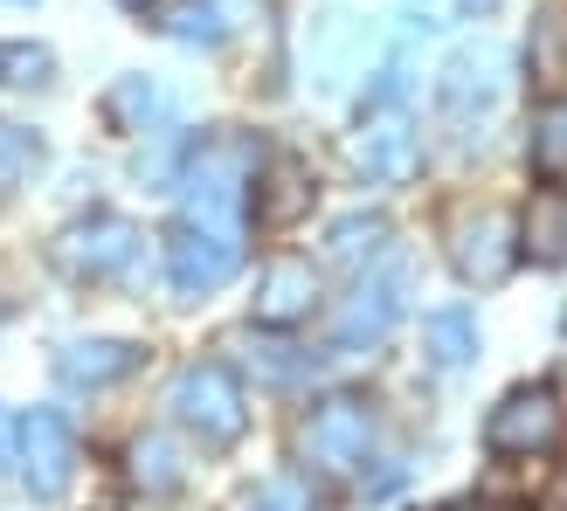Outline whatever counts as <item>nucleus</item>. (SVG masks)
Here are the masks:
<instances>
[{
	"label": "nucleus",
	"instance_id": "f257e3e1",
	"mask_svg": "<svg viewBox=\"0 0 567 511\" xmlns=\"http://www.w3.org/2000/svg\"><path fill=\"white\" fill-rule=\"evenodd\" d=\"M257 174H264V146H257V138H243V132L202 138V146L187 153V166H181V215L243 236V208H249Z\"/></svg>",
	"mask_w": 567,
	"mask_h": 511
},
{
	"label": "nucleus",
	"instance_id": "f03ea898",
	"mask_svg": "<svg viewBox=\"0 0 567 511\" xmlns=\"http://www.w3.org/2000/svg\"><path fill=\"white\" fill-rule=\"evenodd\" d=\"M402 76H409L402 63H388V76L374 83V97L360 111V132H353V166L374 187H402L422 166V138H415V111H409V83Z\"/></svg>",
	"mask_w": 567,
	"mask_h": 511
},
{
	"label": "nucleus",
	"instance_id": "7ed1b4c3",
	"mask_svg": "<svg viewBox=\"0 0 567 511\" xmlns=\"http://www.w3.org/2000/svg\"><path fill=\"white\" fill-rule=\"evenodd\" d=\"M166 408H174V421L187 436H202L208 449H229L243 442L249 429V408H243V387L221 359H194L174 374V387H166Z\"/></svg>",
	"mask_w": 567,
	"mask_h": 511
},
{
	"label": "nucleus",
	"instance_id": "20e7f679",
	"mask_svg": "<svg viewBox=\"0 0 567 511\" xmlns=\"http://www.w3.org/2000/svg\"><path fill=\"white\" fill-rule=\"evenodd\" d=\"M138 249H146V236L125 215H83L55 236V270L76 283H118L138 270Z\"/></svg>",
	"mask_w": 567,
	"mask_h": 511
},
{
	"label": "nucleus",
	"instance_id": "39448f33",
	"mask_svg": "<svg viewBox=\"0 0 567 511\" xmlns=\"http://www.w3.org/2000/svg\"><path fill=\"white\" fill-rule=\"evenodd\" d=\"M409 304V263H388V270H367L347 304L332 311V353H367L381 346V338L394 332V319H402Z\"/></svg>",
	"mask_w": 567,
	"mask_h": 511
},
{
	"label": "nucleus",
	"instance_id": "423d86ee",
	"mask_svg": "<svg viewBox=\"0 0 567 511\" xmlns=\"http://www.w3.org/2000/svg\"><path fill=\"white\" fill-rule=\"evenodd\" d=\"M505 49L498 42H471V49H457L443 63V76H436V118L443 125H477V118H492L498 111V97H505Z\"/></svg>",
	"mask_w": 567,
	"mask_h": 511
},
{
	"label": "nucleus",
	"instance_id": "0eeeda50",
	"mask_svg": "<svg viewBox=\"0 0 567 511\" xmlns=\"http://www.w3.org/2000/svg\"><path fill=\"white\" fill-rule=\"evenodd\" d=\"M14 477L42 504L70 498V484H76V436H70V421L55 408L21 415V429H14Z\"/></svg>",
	"mask_w": 567,
	"mask_h": 511
},
{
	"label": "nucleus",
	"instance_id": "6e6552de",
	"mask_svg": "<svg viewBox=\"0 0 567 511\" xmlns=\"http://www.w3.org/2000/svg\"><path fill=\"white\" fill-rule=\"evenodd\" d=\"M243 270V236L229 229H208V221H174V236H166V277H174L181 298H208L221 291Z\"/></svg>",
	"mask_w": 567,
	"mask_h": 511
},
{
	"label": "nucleus",
	"instance_id": "1a4fd4ad",
	"mask_svg": "<svg viewBox=\"0 0 567 511\" xmlns=\"http://www.w3.org/2000/svg\"><path fill=\"white\" fill-rule=\"evenodd\" d=\"M305 463L326 477H347L353 463H367V442H374V415H367L360 394H332L305 415Z\"/></svg>",
	"mask_w": 567,
	"mask_h": 511
},
{
	"label": "nucleus",
	"instance_id": "9d476101",
	"mask_svg": "<svg viewBox=\"0 0 567 511\" xmlns=\"http://www.w3.org/2000/svg\"><path fill=\"white\" fill-rule=\"evenodd\" d=\"M560 429H567V415L554 401V387H513L485 415V449L492 457H547L560 442Z\"/></svg>",
	"mask_w": 567,
	"mask_h": 511
},
{
	"label": "nucleus",
	"instance_id": "9b49d317",
	"mask_svg": "<svg viewBox=\"0 0 567 511\" xmlns=\"http://www.w3.org/2000/svg\"><path fill=\"white\" fill-rule=\"evenodd\" d=\"M450 263H457V277L464 283H505L513 277V263H519V221L513 215H464L457 221V242H450Z\"/></svg>",
	"mask_w": 567,
	"mask_h": 511
},
{
	"label": "nucleus",
	"instance_id": "f8f14e48",
	"mask_svg": "<svg viewBox=\"0 0 567 511\" xmlns=\"http://www.w3.org/2000/svg\"><path fill=\"white\" fill-rule=\"evenodd\" d=\"M311 304H319V270L305 255H277L257 283V325H298L311 319Z\"/></svg>",
	"mask_w": 567,
	"mask_h": 511
},
{
	"label": "nucleus",
	"instance_id": "ddd939ff",
	"mask_svg": "<svg viewBox=\"0 0 567 511\" xmlns=\"http://www.w3.org/2000/svg\"><path fill=\"white\" fill-rule=\"evenodd\" d=\"M243 21H257V0H174V8L159 14V28L187 49H215L229 42Z\"/></svg>",
	"mask_w": 567,
	"mask_h": 511
},
{
	"label": "nucleus",
	"instance_id": "4468645a",
	"mask_svg": "<svg viewBox=\"0 0 567 511\" xmlns=\"http://www.w3.org/2000/svg\"><path fill=\"white\" fill-rule=\"evenodd\" d=\"M132 366H138L132 338H70V346L55 353V374L70 387H111V380H125Z\"/></svg>",
	"mask_w": 567,
	"mask_h": 511
},
{
	"label": "nucleus",
	"instance_id": "2eb2a0df",
	"mask_svg": "<svg viewBox=\"0 0 567 511\" xmlns=\"http://www.w3.org/2000/svg\"><path fill=\"white\" fill-rule=\"evenodd\" d=\"M519 255H533V263H567V187L560 180H547L540 194L526 201V215H519Z\"/></svg>",
	"mask_w": 567,
	"mask_h": 511
},
{
	"label": "nucleus",
	"instance_id": "dca6fc26",
	"mask_svg": "<svg viewBox=\"0 0 567 511\" xmlns=\"http://www.w3.org/2000/svg\"><path fill=\"white\" fill-rule=\"evenodd\" d=\"M422 359H430L436 374H464L477 359V319L471 311H430V319H422Z\"/></svg>",
	"mask_w": 567,
	"mask_h": 511
},
{
	"label": "nucleus",
	"instance_id": "f3484780",
	"mask_svg": "<svg viewBox=\"0 0 567 511\" xmlns=\"http://www.w3.org/2000/svg\"><path fill=\"white\" fill-rule=\"evenodd\" d=\"M381 249H388V215H339L332 229H326V255H332L339 270L374 263Z\"/></svg>",
	"mask_w": 567,
	"mask_h": 511
},
{
	"label": "nucleus",
	"instance_id": "a211bd4d",
	"mask_svg": "<svg viewBox=\"0 0 567 511\" xmlns=\"http://www.w3.org/2000/svg\"><path fill=\"white\" fill-rule=\"evenodd\" d=\"M526 159L540 180H567V97L533 111V138H526Z\"/></svg>",
	"mask_w": 567,
	"mask_h": 511
},
{
	"label": "nucleus",
	"instance_id": "6ab92c4d",
	"mask_svg": "<svg viewBox=\"0 0 567 511\" xmlns=\"http://www.w3.org/2000/svg\"><path fill=\"white\" fill-rule=\"evenodd\" d=\"M55 76V55L42 42H0V91H35Z\"/></svg>",
	"mask_w": 567,
	"mask_h": 511
},
{
	"label": "nucleus",
	"instance_id": "aec40b11",
	"mask_svg": "<svg viewBox=\"0 0 567 511\" xmlns=\"http://www.w3.org/2000/svg\"><path fill=\"white\" fill-rule=\"evenodd\" d=\"M132 477L146 491H174L181 484V449L166 442V436H138L132 442Z\"/></svg>",
	"mask_w": 567,
	"mask_h": 511
},
{
	"label": "nucleus",
	"instance_id": "412c9836",
	"mask_svg": "<svg viewBox=\"0 0 567 511\" xmlns=\"http://www.w3.org/2000/svg\"><path fill=\"white\" fill-rule=\"evenodd\" d=\"M111 111H118V118H138V132H146V118H166V91H153L146 76H125L118 91H111Z\"/></svg>",
	"mask_w": 567,
	"mask_h": 511
},
{
	"label": "nucleus",
	"instance_id": "4be33fe9",
	"mask_svg": "<svg viewBox=\"0 0 567 511\" xmlns=\"http://www.w3.org/2000/svg\"><path fill=\"white\" fill-rule=\"evenodd\" d=\"M28 166H35V138H28L21 125H8V118H0V194H8V187H21V174H28Z\"/></svg>",
	"mask_w": 567,
	"mask_h": 511
},
{
	"label": "nucleus",
	"instance_id": "5701e85b",
	"mask_svg": "<svg viewBox=\"0 0 567 511\" xmlns=\"http://www.w3.org/2000/svg\"><path fill=\"white\" fill-rule=\"evenodd\" d=\"M257 511H305V491H298V484H270V491L257 498Z\"/></svg>",
	"mask_w": 567,
	"mask_h": 511
},
{
	"label": "nucleus",
	"instance_id": "b1692460",
	"mask_svg": "<svg viewBox=\"0 0 567 511\" xmlns=\"http://www.w3.org/2000/svg\"><path fill=\"white\" fill-rule=\"evenodd\" d=\"M14 429H21V421L0 408V477H14Z\"/></svg>",
	"mask_w": 567,
	"mask_h": 511
},
{
	"label": "nucleus",
	"instance_id": "393cba45",
	"mask_svg": "<svg viewBox=\"0 0 567 511\" xmlns=\"http://www.w3.org/2000/svg\"><path fill=\"white\" fill-rule=\"evenodd\" d=\"M415 14H422V28H443L450 21V0H415Z\"/></svg>",
	"mask_w": 567,
	"mask_h": 511
},
{
	"label": "nucleus",
	"instance_id": "a878e982",
	"mask_svg": "<svg viewBox=\"0 0 567 511\" xmlns=\"http://www.w3.org/2000/svg\"><path fill=\"white\" fill-rule=\"evenodd\" d=\"M547 511H567V477L554 484V498H547Z\"/></svg>",
	"mask_w": 567,
	"mask_h": 511
},
{
	"label": "nucleus",
	"instance_id": "bb28decb",
	"mask_svg": "<svg viewBox=\"0 0 567 511\" xmlns=\"http://www.w3.org/2000/svg\"><path fill=\"white\" fill-rule=\"evenodd\" d=\"M498 8V0H464V14H492Z\"/></svg>",
	"mask_w": 567,
	"mask_h": 511
},
{
	"label": "nucleus",
	"instance_id": "cd10ccee",
	"mask_svg": "<svg viewBox=\"0 0 567 511\" xmlns=\"http://www.w3.org/2000/svg\"><path fill=\"white\" fill-rule=\"evenodd\" d=\"M118 8H132V14H146V8H159V0H118Z\"/></svg>",
	"mask_w": 567,
	"mask_h": 511
}]
</instances>
